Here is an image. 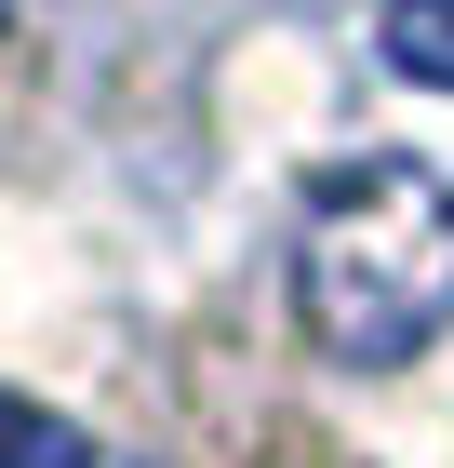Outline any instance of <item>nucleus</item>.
I'll return each instance as SVG.
<instances>
[{"instance_id": "obj_3", "label": "nucleus", "mask_w": 454, "mask_h": 468, "mask_svg": "<svg viewBox=\"0 0 454 468\" xmlns=\"http://www.w3.org/2000/svg\"><path fill=\"white\" fill-rule=\"evenodd\" d=\"M0 468H94V441H80L68 415H40V401L0 388Z\"/></svg>"}, {"instance_id": "obj_4", "label": "nucleus", "mask_w": 454, "mask_h": 468, "mask_svg": "<svg viewBox=\"0 0 454 468\" xmlns=\"http://www.w3.org/2000/svg\"><path fill=\"white\" fill-rule=\"evenodd\" d=\"M0 14H14V0H0Z\"/></svg>"}, {"instance_id": "obj_1", "label": "nucleus", "mask_w": 454, "mask_h": 468, "mask_svg": "<svg viewBox=\"0 0 454 468\" xmlns=\"http://www.w3.org/2000/svg\"><path fill=\"white\" fill-rule=\"evenodd\" d=\"M294 322L321 361H415L428 335H454V187L401 147L334 161L294 215Z\"/></svg>"}, {"instance_id": "obj_2", "label": "nucleus", "mask_w": 454, "mask_h": 468, "mask_svg": "<svg viewBox=\"0 0 454 468\" xmlns=\"http://www.w3.org/2000/svg\"><path fill=\"white\" fill-rule=\"evenodd\" d=\"M387 68L454 94V0H387Z\"/></svg>"}]
</instances>
